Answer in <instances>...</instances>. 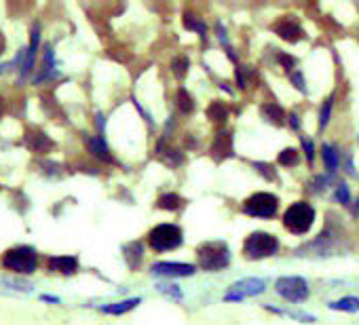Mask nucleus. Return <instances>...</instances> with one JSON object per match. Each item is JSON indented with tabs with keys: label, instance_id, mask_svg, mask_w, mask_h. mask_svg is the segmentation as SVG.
Segmentation results:
<instances>
[{
	"label": "nucleus",
	"instance_id": "1",
	"mask_svg": "<svg viewBox=\"0 0 359 325\" xmlns=\"http://www.w3.org/2000/svg\"><path fill=\"white\" fill-rule=\"evenodd\" d=\"M315 222V207L307 201L292 203L283 213V226L292 235H307Z\"/></svg>",
	"mask_w": 359,
	"mask_h": 325
},
{
	"label": "nucleus",
	"instance_id": "2",
	"mask_svg": "<svg viewBox=\"0 0 359 325\" xmlns=\"http://www.w3.org/2000/svg\"><path fill=\"white\" fill-rule=\"evenodd\" d=\"M199 266L207 273H218L230 264V250L224 241H207L197 250Z\"/></svg>",
	"mask_w": 359,
	"mask_h": 325
},
{
	"label": "nucleus",
	"instance_id": "35",
	"mask_svg": "<svg viewBox=\"0 0 359 325\" xmlns=\"http://www.w3.org/2000/svg\"><path fill=\"white\" fill-rule=\"evenodd\" d=\"M302 146H304V152H307V159H309V163H313V144L309 142V140H302Z\"/></svg>",
	"mask_w": 359,
	"mask_h": 325
},
{
	"label": "nucleus",
	"instance_id": "4",
	"mask_svg": "<svg viewBox=\"0 0 359 325\" xmlns=\"http://www.w3.org/2000/svg\"><path fill=\"white\" fill-rule=\"evenodd\" d=\"M279 252V241L275 235L271 233H252L246 243H244V256L248 260H262V258H271Z\"/></svg>",
	"mask_w": 359,
	"mask_h": 325
},
{
	"label": "nucleus",
	"instance_id": "24",
	"mask_svg": "<svg viewBox=\"0 0 359 325\" xmlns=\"http://www.w3.org/2000/svg\"><path fill=\"white\" fill-rule=\"evenodd\" d=\"M51 62L55 64V59H53V49L51 47H47L45 49V62H43V68H41V74H38V78H34V80H49V78H53L55 76V70H53V66H51Z\"/></svg>",
	"mask_w": 359,
	"mask_h": 325
},
{
	"label": "nucleus",
	"instance_id": "15",
	"mask_svg": "<svg viewBox=\"0 0 359 325\" xmlns=\"http://www.w3.org/2000/svg\"><path fill=\"white\" fill-rule=\"evenodd\" d=\"M85 144L91 152V157H95L97 161H104V163H114L112 154H110V148L106 146L104 138H93V136H87L85 138Z\"/></svg>",
	"mask_w": 359,
	"mask_h": 325
},
{
	"label": "nucleus",
	"instance_id": "22",
	"mask_svg": "<svg viewBox=\"0 0 359 325\" xmlns=\"http://www.w3.org/2000/svg\"><path fill=\"white\" fill-rule=\"evenodd\" d=\"M332 310H342V312H359V298L355 296H346V298H340L336 302H330L328 304Z\"/></svg>",
	"mask_w": 359,
	"mask_h": 325
},
{
	"label": "nucleus",
	"instance_id": "8",
	"mask_svg": "<svg viewBox=\"0 0 359 325\" xmlns=\"http://www.w3.org/2000/svg\"><path fill=\"white\" fill-rule=\"evenodd\" d=\"M275 291L288 302H304L311 294L309 283L302 277H281L275 283Z\"/></svg>",
	"mask_w": 359,
	"mask_h": 325
},
{
	"label": "nucleus",
	"instance_id": "9",
	"mask_svg": "<svg viewBox=\"0 0 359 325\" xmlns=\"http://www.w3.org/2000/svg\"><path fill=\"white\" fill-rule=\"evenodd\" d=\"M197 273L195 264H182V262H157L153 264V275L157 277H192Z\"/></svg>",
	"mask_w": 359,
	"mask_h": 325
},
{
	"label": "nucleus",
	"instance_id": "7",
	"mask_svg": "<svg viewBox=\"0 0 359 325\" xmlns=\"http://www.w3.org/2000/svg\"><path fill=\"white\" fill-rule=\"evenodd\" d=\"M267 289V281L265 279H258V277H248V279H241L237 281L228 287L224 300L226 302H241L246 298H252V296H258Z\"/></svg>",
	"mask_w": 359,
	"mask_h": 325
},
{
	"label": "nucleus",
	"instance_id": "32",
	"mask_svg": "<svg viewBox=\"0 0 359 325\" xmlns=\"http://www.w3.org/2000/svg\"><path fill=\"white\" fill-rule=\"evenodd\" d=\"M277 59H279V64H281L288 72H294V68H296V59H294L292 55L279 53V55H277Z\"/></svg>",
	"mask_w": 359,
	"mask_h": 325
},
{
	"label": "nucleus",
	"instance_id": "6",
	"mask_svg": "<svg viewBox=\"0 0 359 325\" xmlns=\"http://www.w3.org/2000/svg\"><path fill=\"white\" fill-rule=\"evenodd\" d=\"M279 209V198L271 192H256L244 203V211L252 218H273Z\"/></svg>",
	"mask_w": 359,
	"mask_h": 325
},
{
	"label": "nucleus",
	"instance_id": "33",
	"mask_svg": "<svg viewBox=\"0 0 359 325\" xmlns=\"http://www.w3.org/2000/svg\"><path fill=\"white\" fill-rule=\"evenodd\" d=\"M254 167H256L262 175H267V180H275V178H277L275 171H273V167L267 165V163H254Z\"/></svg>",
	"mask_w": 359,
	"mask_h": 325
},
{
	"label": "nucleus",
	"instance_id": "23",
	"mask_svg": "<svg viewBox=\"0 0 359 325\" xmlns=\"http://www.w3.org/2000/svg\"><path fill=\"white\" fill-rule=\"evenodd\" d=\"M321 154H323L325 169H328L330 173H334V171L338 169V163H340V157H338V150H336V146L323 144V148H321Z\"/></svg>",
	"mask_w": 359,
	"mask_h": 325
},
{
	"label": "nucleus",
	"instance_id": "29",
	"mask_svg": "<svg viewBox=\"0 0 359 325\" xmlns=\"http://www.w3.org/2000/svg\"><path fill=\"white\" fill-rule=\"evenodd\" d=\"M157 289L161 294H165L167 298H174V300H182V289L178 285H169V283H159Z\"/></svg>",
	"mask_w": 359,
	"mask_h": 325
},
{
	"label": "nucleus",
	"instance_id": "41",
	"mask_svg": "<svg viewBox=\"0 0 359 325\" xmlns=\"http://www.w3.org/2000/svg\"><path fill=\"white\" fill-rule=\"evenodd\" d=\"M0 72H3V68H0Z\"/></svg>",
	"mask_w": 359,
	"mask_h": 325
},
{
	"label": "nucleus",
	"instance_id": "12",
	"mask_svg": "<svg viewBox=\"0 0 359 325\" xmlns=\"http://www.w3.org/2000/svg\"><path fill=\"white\" fill-rule=\"evenodd\" d=\"M49 270L70 277L78 270V258L76 256H53V258H49Z\"/></svg>",
	"mask_w": 359,
	"mask_h": 325
},
{
	"label": "nucleus",
	"instance_id": "19",
	"mask_svg": "<svg viewBox=\"0 0 359 325\" xmlns=\"http://www.w3.org/2000/svg\"><path fill=\"white\" fill-rule=\"evenodd\" d=\"M207 119L211 121V123H218V125H222L226 119H228V108L222 103V101H211L209 106H207Z\"/></svg>",
	"mask_w": 359,
	"mask_h": 325
},
{
	"label": "nucleus",
	"instance_id": "39",
	"mask_svg": "<svg viewBox=\"0 0 359 325\" xmlns=\"http://www.w3.org/2000/svg\"><path fill=\"white\" fill-rule=\"evenodd\" d=\"M45 302H59V298H53V296H43Z\"/></svg>",
	"mask_w": 359,
	"mask_h": 325
},
{
	"label": "nucleus",
	"instance_id": "31",
	"mask_svg": "<svg viewBox=\"0 0 359 325\" xmlns=\"http://www.w3.org/2000/svg\"><path fill=\"white\" fill-rule=\"evenodd\" d=\"M336 198H338L342 205H349V203H351V194H349V186H346V184H338V188H336Z\"/></svg>",
	"mask_w": 359,
	"mask_h": 325
},
{
	"label": "nucleus",
	"instance_id": "30",
	"mask_svg": "<svg viewBox=\"0 0 359 325\" xmlns=\"http://www.w3.org/2000/svg\"><path fill=\"white\" fill-rule=\"evenodd\" d=\"M328 184H330V175H315L313 178V182H311V192H323L325 188H328Z\"/></svg>",
	"mask_w": 359,
	"mask_h": 325
},
{
	"label": "nucleus",
	"instance_id": "10",
	"mask_svg": "<svg viewBox=\"0 0 359 325\" xmlns=\"http://www.w3.org/2000/svg\"><path fill=\"white\" fill-rule=\"evenodd\" d=\"M273 32L279 36V38H283V41H288V43H298V41H302L307 34H304V30H302V26L300 24H296L294 20H279L275 26H273Z\"/></svg>",
	"mask_w": 359,
	"mask_h": 325
},
{
	"label": "nucleus",
	"instance_id": "3",
	"mask_svg": "<svg viewBox=\"0 0 359 325\" xmlns=\"http://www.w3.org/2000/svg\"><path fill=\"white\" fill-rule=\"evenodd\" d=\"M36 264H38L36 250H32L28 245L11 247L3 256V266L7 270H13L15 275H32L36 270Z\"/></svg>",
	"mask_w": 359,
	"mask_h": 325
},
{
	"label": "nucleus",
	"instance_id": "13",
	"mask_svg": "<svg viewBox=\"0 0 359 325\" xmlns=\"http://www.w3.org/2000/svg\"><path fill=\"white\" fill-rule=\"evenodd\" d=\"M211 154H213L218 161L232 157V136H230L228 131H220V133H216L213 144H211Z\"/></svg>",
	"mask_w": 359,
	"mask_h": 325
},
{
	"label": "nucleus",
	"instance_id": "17",
	"mask_svg": "<svg viewBox=\"0 0 359 325\" xmlns=\"http://www.w3.org/2000/svg\"><path fill=\"white\" fill-rule=\"evenodd\" d=\"M138 304H140V298H129V300H121V302H112V304L99 306V310L106 312V315H125V312L134 310Z\"/></svg>",
	"mask_w": 359,
	"mask_h": 325
},
{
	"label": "nucleus",
	"instance_id": "16",
	"mask_svg": "<svg viewBox=\"0 0 359 325\" xmlns=\"http://www.w3.org/2000/svg\"><path fill=\"white\" fill-rule=\"evenodd\" d=\"M260 113H262V117H265L271 125H275V127L286 125V113H283V108H281V106L269 101V103H265V106L260 108Z\"/></svg>",
	"mask_w": 359,
	"mask_h": 325
},
{
	"label": "nucleus",
	"instance_id": "38",
	"mask_svg": "<svg viewBox=\"0 0 359 325\" xmlns=\"http://www.w3.org/2000/svg\"><path fill=\"white\" fill-rule=\"evenodd\" d=\"M3 113H5V99L0 95V117H3Z\"/></svg>",
	"mask_w": 359,
	"mask_h": 325
},
{
	"label": "nucleus",
	"instance_id": "5",
	"mask_svg": "<svg viewBox=\"0 0 359 325\" xmlns=\"http://www.w3.org/2000/svg\"><path fill=\"white\" fill-rule=\"evenodd\" d=\"M182 229L176 224H159L148 233V243L155 252H169L182 245Z\"/></svg>",
	"mask_w": 359,
	"mask_h": 325
},
{
	"label": "nucleus",
	"instance_id": "11",
	"mask_svg": "<svg viewBox=\"0 0 359 325\" xmlns=\"http://www.w3.org/2000/svg\"><path fill=\"white\" fill-rule=\"evenodd\" d=\"M26 146H28L32 152L45 154V152H49L55 144H53V140H51L47 133H43L41 129H28V131H26Z\"/></svg>",
	"mask_w": 359,
	"mask_h": 325
},
{
	"label": "nucleus",
	"instance_id": "28",
	"mask_svg": "<svg viewBox=\"0 0 359 325\" xmlns=\"http://www.w3.org/2000/svg\"><path fill=\"white\" fill-rule=\"evenodd\" d=\"M332 106H334V97H328L321 106V119H319V127L325 129L328 123H330V117H332Z\"/></svg>",
	"mask_w": 359,
	"mask_h": 325
},
{
	"label": "nucleus",
	"instance_id": "21",
	"mask_svg": "<svg viewBox=\"0 0 359 325\" xmlns=\"http://www.w3.org/2000/svg\"><path fill=\"white\" fill-rule=\"evenodd\" d=\"M176 103H178V110H180L182 115H192V113H195V99H192V95H190L184 87L178 89Z\"/></svg>",
	"mask_w": 359,
	"mask_h": 325
},
{
	"label": "nucleus",
	"instance_id": "18",
	"mask_svg": "<svg viewBox=\"0 0 359 325\" xmlns=\"http://www.w3.org/2000/svg\"><path fill=\"white\" fill-rule=\"evenodd\" d=\"M123 252H125V260H127L129 268H138L140 262H142V254H144L142 243L140 241H132V243H127L123 247Z\"/></svg>",
	"mask_w": 359,
	"mask_h": 325
},
{
	"label": "nucleus",
	"instance_id": "26",
	"mask_svg": "<svg viewBox=\"0 0 359 325\" xmlns=\"http://www.w3.org/2000/svg\"><path fill=\"white\" fill-rule=\"evenodd\" d=\"M184 26H186L188 30L199 32L201 36H205V32H207V26H205L197 15H192V13H186V15H184Z\"/></svg>",
	"mask_w": 359,
	"mask_h": 325
},
{
	"label": "nucleus",
	"instance_id": "37",
	"mask_svg": "<svg viewBox=\"0 0 359 325\" xmlns=\"http://www.w3.org/2000/svg\"><path fill=\"white\" fill-rule=\"evenodd\" d=\"M3 53H5V36L0 34V55H3Z\"/></svg>",
	"mask_w": 359,
	"mask_h": 325
},
{
	"label": "nucleus",
	"instance_id": "25",
	"mask_svg": "<svg viewBox=\"0 0 359 325\" xmlns=\"http://www.w3.org/2000/svg\"><path fill=\"white\" fill-rule=\"evenodd\" d=\"M298 159H300V154H298L296 148H286V150H281L279 157H277L279 165H283V167H294V165H298Z\"/></svg>",
	"mask_w": 359,
	"mask_h": 325
},
{
	"label": "nucleus",
	"instance_id": "40",
	"mask_svg": "<svg viewBox=\"0 0 359 325\" xmlns=\"http://www.w3.org/2000/svg\"><path fill=\"white\" fill-rule=\"evenodd\" d=\"M355 209H359V201H357V207H355Z\"/></svg>",
	"mask_w": 359,
	"mask_h": 325
},
{
	"label": "nucleus",
	"instance_id": "27",
	"mask_svg": "<svg viewBox=\"0 0 359 325\" xmlns=\"http://www.w3.org/2000/svg\"><path fill=\"white\" fill-rule=\"evenodd\" d=\"M188 68H190L188 57H176V59L171 62V70H174L176 78H184L186 72H188Z\"/></svg>",
	"mask_w": 359,
	"mask_h": 325
},
{
	"label": "nucleus",
	"instance_id": "20",
	"mask_svg": "<svg viewBox=\"0 0 359 325\" xmlns=\"http://www.w3.org/2000/svg\"><path fill=\"white\" fill-rule=\"evenodd\" d=\"M157 207L167 209V211H178V209L184 207V198H182L180 194H176V192H165V194L159 196Z\"/></svg>",
	"mask_w": 359,
	"mask_h": 325
},
{
	"label": "nucleus",
	"instance_id": "14",
	"mask_svg": "<svg viewBox=\"0 0 359 325\" xmlns=\"http://www.w3.org/2000/svg\"><path fill=\"white\" fill-rule=\"evenodd\" d=\"M38 38H41V28L34 26L32 28V41H30V47L26 49V55H24V64H22V78H26L32 68H34V62H36V49H38Z\"/></svg>",
	"mask_w": 359,
	"mask_h": 325
},
{
	"label": "nucleus",
	"instance_id": "34",
	"mask_svg": "<svg viewBox=\"0 0 359 325\" xmlns=\"http://www.w3.org/2000/svg\"><path fill=\"white\" fill-rule=\"evenodd\" d=\"M290 76H292V82H294V87H296V89H300L302 93H307V87H304V76H302V72H290Z\"/></svg>",
	"mask_w": 359,
	"mask_h": 325
},
{
	"label": "nucleus",
	"instance_id": "36",
	"mask_svg": "<svg viewBox=\"0 0 359 325\" xmlns=\"http://www.w3.org/2000/svg\"><path fill=\"white\" fill-rule=\"evenodd\" d=\"M290 119H292V127H294V129H298V127H300V121H298V117H296V115H290Z\"/></svg>",
	"mask_w": 359,
	"mask_h": 325
}]
</instances>
